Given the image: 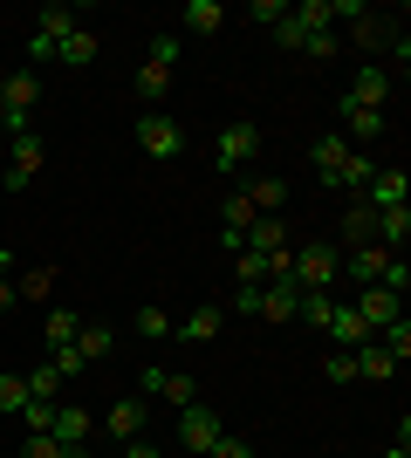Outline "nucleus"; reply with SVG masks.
Instances as JSON below:
<instances>
[{"label": "nucleus", "mask_w": 411, "mask_h": 458, "mask_svg": "<svg viewBox=\"0 0 411 458\" xmlns=\"http://www.w3.org/2000/svg\"><path fill=\"white\" fill-rule=\"evenodd\" d=\"M288 274H295V287H302V294H336L343 260H336V247L309 240V247H288Z\"/></svg>", "instance_id": "1"}, {"label": "nucleus", "mask_w": 411, "mask_h": 458, "mask_svg": "<svg viewBox=\"0 0 411 458\" xmlns=\"http://www.w3.org/2000/svg\"><path fill=\"white\" fill-rule=\"evenodd\" d=\"M219 431H227V424H219L213 403H185V411H178V452L185 458H206L219 445Z\"/></svg>", "instance_id": "2"}, {"label": "nucleus", "mask_w": 411, "mask_h": 458, "mask_svg": "<svg viewBox=\"0 0 411 458\" xmlns=\"http://www.w3.org/2000/svg\"><path fill=\"white\" fill-rule=\"evenodd\" d=\"M41 165H48L41 131H21V137H14V157H7V191H28V185L41 178Z\"/></svg>", "instance_id": "3"}, {"label": "nucleus", "mask_w": 411, "mask_h": 458, "mask_svg": "<svg viewBox=\"0 0 411 458\" xmlns=\"http://www.w3.org/2000/svg\"><path fill=\"white\" fill-rule=\"evenodd\" d=\"M137 144H144L151 157H178V151H185V131H178V116L144 110V116H137Z\"/></svg>", "instance_id": "4"}, {"label": "nucleus", "mask_w": 411, "mask_h": 458, "mask_svg": "<svg viewBox=\"0 0 411 458\" xmlns=\"http://www.w3.org/2000/svg\"><path fill=\"white\" fill-rule=\"evenodd\" d=\"M254 151H261V131H254V123H227V131L213 137V172H240Z\"/></svg>", "instance_id": "5"}, {"label": "nucleus", "mask_w": 411, "mask_h": 458, "mask_svg": "<svg viewBox=\"0 0 411 458\" xmlns=\"http://www.w3.org/2000/svg\"><path fill=\"white\" fill-rule=\"evenodd\" d=\"M69 28H76L69 7H41L35 14V41H28V62H56V48L69 41Z\"/></svg>", "instance_id": "6"}, {"label": "nucleus", "mask_w": 411, "mask_h": 458, "mask_svg": "<svg viewBox=\"0 0 411 458\" xmlns=\"http://www.w3.org/2000/svg\"><path fill=\"white\" fill-rule=\"evenodd\" d=\"M137 383H144V397H165V403H178V411H185V403H199V383L185 377V369H158V363H151Z\"/></svg>", "instance_id": "7"}, {"label": "nucleus", "mask_w": 411, "mask_h": 458, "mask_svg": "<svg viewBox=\"0 0 411 458\" xmlns=\"http://www.w3.org/2000/svg\"><path fill=\"white\" fill-rule=\"evenodd\" d=\"M219 328H227V301H199L185 322H172V335L178 343H213Z\"/></svg>", "instance_id": "8"}, {"label": "nucleus", "mask_w": 411, "mask_h": 458, "mask_svg": "<svg viewBox=\"0 0 411 458\" xmlns=\"http://www.w3.org/2000/svg\"><path fill=\"white\" fill-rule=\"evenodd\" d=\"M343 103H356V110H384V103H391V76H384V69H356L350 89H343Z\"/></svg>", "instance_id": "9"}, {"label": "nucleus", "mask_w": 411, "mask_h": 458, "mask_svg": "<svg viewBox=\"0 0 411 458\" xmlns=\"http://www.w3.org/2000/svg\"><path fill=\"white\" fill-rule=\"evenodd\" d=\"M48 438H56V445H90V438H97V418H90L82 403H56V424H48Z\"/></svg>", "instance_id": "10"}, {"label": "nucleus", "mask_w": 411, "mask_h": 458, "mask_svg": "<svg viewBox=\"0 0 411 458\" xmlns=\"http://www.w3.org/2000/svg\"><path fill=\"white\" fill-rule=\"evenodd\" d=\"M405 191H411L405 172H371V185H364V206H371V212H398V206H405Z\"/></svg>", "instance_id": "11"}, {"label": "nucleus", "mask_w": 411, "mask_h": 458, "mask_svg": "<svg viewBox=\"0 0 411 458\" xmlns=\"http://www.w3.org/2000/svg\"><path fill=\"white\" fill-rule=\"evenodd\" d=\"M97 55H103V41H97V28H82V21L69 28V41L56 48V62H62V69H90Z\"/></svg>", "instance_id": "12"}, {"label": "nucleus", "mask_w": 411, "mask_h": 458, "mask_svg": "<svg viewBox=\"0 0 411 458\" xmlns=\"http://www.w3.org/2000/svg\"><path fill=\"white\" fill-rule=\"evenodd\" d=\"M330 335H336L343 349H371V328H364V315H356L343 294H336V308H330Z\"/></svg>", "instance_id": "13"}, {"label": "nucleus", "mask_w": 411, "mask_h": 458, "mask_svg": "<svg viewBox=\"0 0 411 458\" xmlns=\"http://www.w3.org/2000/svg\"><path fill=\"white\" fill-rule=\"evenodd\" d=\"M240 247H254V253H288V219H281V212H261Z\"/></svg>", "instance_id": "14"}, {"label": "nucleus", "mask_w": 411, "mask_h": 458, "mask_svg": "<svg viewBox=\"0 0 411 458\" xmlns=\"http://www.w3.org/2000/svg\"><path fill=\"white\" fill-rule=\"evenodd\" d=\"M295 308H302V287L295 281H268L261 287V322H295Z\"/></svg>", "instance_id": "15"}, {"label": "nucleus", "mask_w": 411, "mask_h": 458, "mask_svg": "<svg viewBox=\"0 0 411 458\" xmlns=\"http://www.w3.org/2000/svg\"><path fill=\"white\" fill-rule=\"evenodd\" d=\"M103 431H110V438H117V445H131V438H144V403H137V397H124V403H110V411H103Z\"/></svg>", "instance_id": "16"}, {"label": "nucleus", "mask_w": 411, "mask_h": 458, "mask_svg": "<svg viewBox=\"0 0 411 458\" xmlns=\"http://www.w3.org/2000/svg\"><path fill=\"white\" fill-rule=\"evenodd\" d=\"M178 21H185V35H219L227 7H219V0H185V7H178Z\"/></svg>", "instance_id": "17"}, {"label": "nucleus", "mask_w": 411, "mask_h": 458, "mask_svg": "<svg viewBox=\"0 0 411 458\" xmlns=\"http://www.w3.org/2000/svg\"><path fill=\"white\" fill-rule=\"evenodd\" d=\"M261 212L247 206V191H234V199H227V206H219V226H227V247H240V240H247V226H254Z\"/></svg>", "instance_id": "18"}, {"label": "nucleus", "mask_w": 411, "mask_h": 458, "mask_svg": "<svg viewBox=\"0 0 411 458\" xmlns=\"http://www.w3.org/2000/svg\"><path fill=\"white\" fill-rule=\"evenodd\" d=\"M384 267H391V253H384V247H356L350 253V281L356 287H377V281H384Z\"/></svg>", "instance_id": "19"}, {"label": "nucleus", "mask_w": 411, "mask_h": 458, "mask_svg": "<svg viewBox=\"0 0 411 458\" xmlns=\"http://www.w3.org/2000/svg\"><path fill=\"white\" fill-rule=\"evenodd\" d=\"M41 335H48V349H69L82 335V315L76 308H48V322H41Z\"/></svg>", "instance_id": "20"}, {"label": "nucleus", "mask_w": 411, "mask_h": 458, "mask_svg": "<svg viewBox=\"0 0 411 458\" xmlns=\"http://www.w3.org/2000/svg\"><path fill=\"white\" fill-rule=\"evenodd\" d=\"M309 157H315V172H322V185H336V172L350 165V144H343V137H322Z\"/></svg>", "instance_id": "21"}, {"label": "nucleus", "mask_w": 411, "mask_h": 458, "mask_svg": "<svg viewBox=\"0 0 411 458\" xmlns=\"http://www.w3.org/2000/svg\"><path fill=\"white\" fill-rule=\"evenodd\" d=\"M165 89H172V69L144 55V69H137V96H144V103H151V110H158V103H165Z\"/></svg>", "instance_id": "22"}, {"label": "nucleus", "mask_w": 411, "mask_h": 458, "mask_svg": "<svg viewBox=\"0 0 411 458\" xmlns=\"http://www.w3.org/2000/svg\"><path fill=\"white\" fill-rule=\"evenodd\" d=\"M405 240H411V212H405V206H398V212H377V247L398 253Z\"/></svg>", "instance_id": "23"}, {"label": "nucleus", "mask_w": 411, "mask_h": 458, "mask_svg": "<svg viewBox=\"0 0 411 458\" xmlns=\"http://www.w3.org/2000/svg\"><path fill=\"white\" fill-rule=\"evenodd\" d=\"M69 349H76L82 363H97V356H110V349H117V335H110V328H103V322H82V335H76V343H69Z\"/></svg>", "instance_id": "24"}, {"label": "nucleus", "mask_w": 411, "mask_h": 458, "mask_svg": "<svg viewBox=\"0 0 411 458\" xmlns=\"http://www.w3.org/2000/svg\"><path fill=\"white\" fill-rule=\"evenodd\" d=\"M234 281H240V287H268V253L234 247Z\"/></svg>", "instance_id": "25"}, {"label": "nucleus", "mask_w": 411, "mask_h": 458, "mask_svg": "<svg viewBox=\"0 0 411 458\" xmlns=\"http://www.w3.org/2000/svg\"><path fill=\"white\" fill-rule=\"evenodd\" d=\"M350 356H356V377H371V383L398 377V356H391V349H350Z\"/></svg>", "instance_id": "26"}, {"label": "nucleus", "mask_w": 411, "mask_h": 458, "mask_svg": "<svg viewBox=\"0 0 411 458\" xmlns=\"http://www.w3.org/2000/svg\"><path fill=\"white\" fill-rule=\"evenodd\" d=\"M343 131L371 144V137H384V110H356V103H343Z\"/></svg>", "instance_id": "27"}, {"label": "nucleus", "mask_w": 411, "mask_h": 458, "mask_svg": "<svg viewBox=\"0 0 411 458\" xmlns=\"http://www.w3.org/2000/svg\"><path fill=\"white\" fill-rule=\"evenodd\" d=\"M247 206L254 212H281L288 206V185H281V178H254V185H247Z\"/></svg>", "instance_id": "28"}, {"label": "nucleus", "mask_w": 411, "mask_h": 458, "mask_svg": "<svg viewBox=\"0 0 411 458\" xmlns=\"http://www.w3.org/2000/svg\"><path fill=\"white\" fill-rule=\"evenodd\" d=\"M28 403H62V377H56V363L28 369Z\"/></svg>", "instance_id": "29"}, {"label": "nucleus", "mask_w": 411, "mask_h": 458, "mask_svg": "<svg viewBox=\"0 0 411 458\" xmlns=\"http://www.w3.org/2000/svg\"><path fill=\"white\" fill-rule=\"evenodd\" d=\"M0 411H7V418H21V411H28V377L0 369Z\"/></svg>", "instance_id": "30"}, {"label": "nucleus", "mask_w": 411, "mask_h": 458, "mask_svg": "<svg viewBox=\"0 0 411 458\" xmlns=\"http://www.w3.org/2000/svg\"><path fill=\"white\" fill-rule=\"evenodd\" d=\"M343 233H350V240H371V247H377V212L364 206V199H356V206L343 212Z\"/></svg>", "instance_id": "31"}, {"label": "nucleus", "mask_w": 411, "mask_h": 458, "mask_svg": "<svg viewBox=\"0 0 411 458\" xmlns=\"http://www.w3.org/2000/svg\"><path fill=\"white\" fill-rule=\"evenodd\" d=\"M137 335H144V343H165V335H172V315H165V308H137Z\"/></svg>", "instance_id": "32"}, {"label": "nucleus", "mask_w": 411, "mask_h": 458, "mask_svg": "<svg viewBox=\"0 0 411 458\" xmlns=\"http://www.w3.org/2000/svg\"><path fill=\"white\" fill-rule=\"evenodd\" d=\"M330 308H336V294H302L295 322H309V328H330Z\"/></svg>", "instance_id": "33"}, {"label": "nucleus", "mask_w": 411, "mask_h": 458, "mask_svg": "<svg viewBox=\"0 0 411 458\" xmlns=\"http://www.w3.org/2000/svg\"><path fill=\"white\" fill-rule=\"evenodd\" d=\"M371 172H377L371 157H356V151H350V165H343V172H336V185H350V191H364V185H371Z\"/></svg>", "instance_id": "34"}, {"label": "nucleus", "mask_w": 411, "mask_h": 458, "mask_svg": "<svg viewBox=\"0 0 411 458\" xmlns=\"http://www.w3.org/2000/svg\"><path fill=\"white\" fill-rule=\"evenodd\" d=\"M384 349H391L398 363H405V356H411V322H405V315H398V322L384 328Z\"/></svg>", "instance_id": "35"}, {"label": "nucleus", "mask_w": 411, "mask_h": 458, "mask_svg": "<svg viewBox=\"0 0 411 458\" xmlns=\"http://www.w3.org/2000/svg\"><path fill=\"white\" fill-rule=\"evenodd\" d=\"M322 377H330V383H356V356H350V349H336L330 363H322Z\"/></svg>", "instance_id": "36"}, {"label": "nucleus", "mask_w": 411, "mask_h": 458, "mask_svg": "<svg viewBox=\"0 0 411 458\" xmlns=\"http://www.w3.org/2000/svg\"><path fill=\"white\" fill-rule=\"evenodd\" d=\"M274 41H281V48H302V41H309V28H302L295 14H281V21H274Z\"/></svg>", "instance_id": "37"}, {"label": "nucleus", "mask_w": 411, "mask_h": 458, "mask_svg": "<svg viewBox=\"0 0 411 458\" xmlns=\"http://www.w3.org/2000/svg\"><path fill=\"white\" fill-rule=\"evenodd\" d=\"M48 363H56V377H62V383H76L82 369H90V363H82V356H76V349H56V356H48Z\"/></svg>", "instance_id": "38"}, {"label": "nucleus", "mask_w": 411, "mask_h": 458, "mask_svg": "<svg viewBox=\"0 0 411 458\" xmlns=\"http://www.w3.org/2000/svg\"><path fill=\"white\" fill-rule=\"evenodd\" d=\"M21 458H62V445L48 438V431H28V445H21Z\"/></svg>", "instance_id": "39"}, {"label": "nucleus", "mask_w": 411, "mask_h": 458, "mask_svg": "<svg viewBox=\"0 0 411 458\" xmlns=\"http://www.w3.org/2000/svg\"><path fill=\"white\" fill-rule=\"evenodd\" d=\"M206 458H254V445H247V438H234V431H219V445H213Z\"/></svg>", "instance_id": "40"}, {"label": "nucleus", "mask_w": 411, "mask_h": 458, "mask_svg": "<svg viewBox=\"0 0 411 458\" xmlns=\"http://www.w3.org/2000/svg\"><path fill=\"white\" fill-rule=\"evenodd\" d=\"M384 35H391V28H384V21H377V14H356V41H364V48H377V41H384Z\"/></svg>", "instance_id": "41"}, {"label": "nucleus", "mask_w": 411, "mask_h": 458, "mask_svg": "<svg viewBox=\"0 0 411 458\" xmlns=\"http://www.w3.org/2000/svg\"><path fill=\"white\" fill-rule=\"evenodd\" d=\"M151 62H165V69H178V35H158V41H151Z\"/></svg>", "instance_id": "42"}, {"label": "nucleus", "mask_w": 411, "mask_h": 458, "mask_svg": "<svg viewBox=\"0 0 411 458\" xmlns=\"http://www.w3.org/2000/svg\"><path fill=\"white\" fill-rule=\"evenodd\" d=\"M21 418H28V431H48V424H56V403H28Z\"/></svg>", "instance_id": "43"}, {"label": "nucleus", "mask_w": 411, "mask_h": 458, "mask_svg": "<svg viewBox=\"0 0 411 458\" xmlns=\"http://www.w3.org/2000/svg\"><path fill=\"white\" fill-rule=\"evenodd\" d=\"M302 55H315V62H330V55H336V35H309V41H302Z\"/></svg>", "instance_id": "44"}, {"label": "nucleus", "mask_w": 411, "mask_h": 458, "mask_svg": "<svg viewBox=\"0 0 411 458\" xmlns=\"http://www.w3.org/2000/svg\"><path fill=\"white\" fill-rule=\"evenodd\" d=\"M234 315H261V287H240V294H234Z\"/></svg>", "instance_id": "45"}, {"label": "nucleus", "mask_w": 411, "mask_h": 458, "mask_svg": "<svg viewBox=\"0 0 411 458\" xmlns=\"http://www.w3.org/2000/svg\"><path fill=\"white\" fill-rule=\"evenodd\" d=\"M124 458H165V452H158L151 438H131V445H124Z\"/></svg>", "instance_id": "46"}, {"label": "nucleus", "mask_w": 411, "mask_h": 458, "mask_svg": "<svg viewBox=\"0 0 411 458\" xmlns=\"http://www.w3.org/2000/svg\"><path fill=\"white\" fill-rule=\"evenodd\" d=\"M14 301H21V294H14V281H0V315H7Z\"/></svg>", "instance_id": "47"}, {"label": "nucleus", "mask_w": 411, "mask_h": 458, "mask_svg": "<svg viewBox=\"0 0 411 458\" xmlns=\"http://www.w3.org/2000/svg\"><path fill=\"white\" fill-rule=\"evenodd\" d=\"M7 274H14V253H7V247H0V281H7Z\"/></svg>", "instance_id": "48"}, {"label": "nucleus", "mask_w": 411, "mask_h": 458, "mask_svg": "<svg viewBox=\"0 0 411 458\" xmlns=\"http://www.w3.org/2000/svg\"><path fill=\"white\" fill-rule=\"evenodd\" d=\"M62 458H90V445H62Z\"/></svg>", "instance_id": "49"}, {"label": "nucleus", "mask_w": 411, "mask_h": 458, "mask_svg": "<svg viewBox=\"0 0 411 458\" xmlns=\"http://www.w3.org/2000/svg\"><path fill=\"white\" fill-rule=\"evenodd\" d=\"M384 458H411V445H391V452H384Z\"/></svg>", "instance_id": "50"}]
</instances>
